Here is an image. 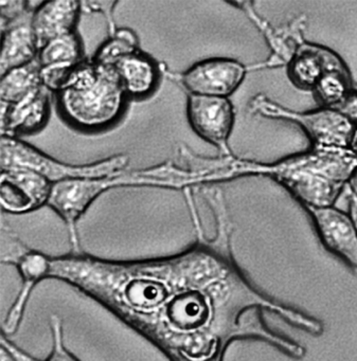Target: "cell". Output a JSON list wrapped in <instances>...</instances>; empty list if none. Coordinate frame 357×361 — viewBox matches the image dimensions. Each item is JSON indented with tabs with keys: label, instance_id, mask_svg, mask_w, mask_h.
I'll use <instances>...</instances> for the list:
<instances>
[{
	"label": "cell",
	"instance_id": "cell-1",
	"mask_svg": "<svg viewBox=\"0 0 357 361\" xmlns=\"http://www.w3.org/2000/svg\"><path fill=\"white\" fill-rule=\"evenodd\" d=\"M214 240L170 257L114 261L84 253L50 257L48 279L100 304L170 361L224 358L234 340L260 338L287 352L291 342L262 322L260 308L294 325L302 314L264 297L236 266L229 217L217 219Z\"/></svg>",
	"mask_w": 357,
	"mask_h": 361
},
{
	"label": "cell",
	"instance_id": "cell-2",
	"mask_svg": "<svg viewBox=\"0 0 357 361\" xmlns=\"http://www.w3.org/2000/svg\"><path fill=\"white\" fill-rule=\"evenodd\" d=\"M357 172V158L351 149H315L272 162L226 158L225 180L261 176L284 188L302 208L336 206Z\"/></svg>",
	"mask_w": 357,
	"mask_h": 361
},
{
	"label": "cell",
	"instance_id": "cell-3",
	"mask_svg": "<svg viewBox=\"0 0 357 361\" xmlns=\"http://www.w3.org/2000/svg\"><path fill=\"white\" fill-rule=\"evenodd\" d=\"M59 94L65 119L84 130H99L115 123L124 109L126 90L113 66L82 63Z\"/></svg>",
	"mask_w": 357,
	"mask_h": 361
},
{
	"label": "cell",
	"instance_id": "cell-4",
	"mask_svg": "<svg viewBox=\"0 0 357 361\" xmlns=\"http://www.w3.org/2000/svg\"><path fill=\"white\" fill-rule=\"evenodd\" d=\"M248 109L253 115L299 126L315 149H351L357 128L338 109L320 106L313 111H294L263 94L253 97Z\"/></svg>",
	"mask_w": 357,
	"mask_h": 361
},
{
	"label": "cell",
	"instance_id": "cell-5",
	"mask_svg": "<svg viewBox=\"0 0 357 361\" xmlns=\"http://www.w3.org/2000/svg\"><path fill=\"white\" fill-rule=\"evenodd\" d=\"M128 156L118 155L90 166H67L18 139L1 136V171L8 169L33 171L52 183L65 179L118 176L128 166Z\"/></svg>",
	"mask_w": 357,
	"mask_h": 361
},
{
	"label": "cell",
	"instance_id": "cell-6",
	"mask_svg": "<svg viewBox=\"0 0 357 361\" xmlns=\"http://www.w3.org/2000/svg\"><path fill=\"white\" fill-rule=\"evenodd\" d=\"M128 175L105 177V178L65 179L52 183L47 204L52 207L66 223L68 228L73 253H80L77 221L92 200L113 185H130Z\"/></svg>",
	"mask_w": 357,
	"mask_h": 361
},
{
	"label": "cell",
	"instance_id": "cell-7",
	"mask_svg": "<svg viewBox=\"0 0 357 361\" xmlns=\"http://www.w3.org/2000/svg\"><path fill=\"white\" fill-rule=\"evenodd\" d=\"M1 264L16 266L22 280L18 297L1 323L0 333L9 337L16 335L20 329L33 289L49 276L50 257L40 251L31 250L20 244V240H13L12 247L1 242Z\"/></svg>",
	"mask_w": 357,
	"mask_h": 361
},
{
	"label": "cell",
	"instance_id": "cell-8",
	"mask_svg": "<svg viewBox=\"0 0 357 361\" xmlns=\"http://www.w3.org/2000/svg\"><path fill=\"white\" fill-rule=\"evenodd\" d=\"M253 71L234 59L213 58L202 61L181 75L190 94L229 98Z\"/></svg>",
	"mask_w": 357,
	"mask_h": 361
},
{
	"label": "cell",
	"instance_id": "cell-9",
	"mask_svg": "<svg viewBox=\"0 0 357 361\" xmlns=\"http://www.w3.org/2000/svg\"><path fill=\"white\" fill-rule=\"evenodd\" d=\"M188 118L194 132L215 145L221 156H231L228 145L236 122V111L229 98L189 94Z\"/></svg>",
	"mask_w": 357,
	"mask_h": 361
},
{
	"label": "cell",
	"instance_id": "cell-10",
	"mask_svg": "<svg viewBox=\"0 0 357 361\" xmlns=\"http://www.w3.org/2000/svg\"><path fill=\"white\" fill-rule=\"evenodd\" d=\"M245 12L251 23L255 25L262 33L270 50L267 60L253 66V71L280 68L289 64L298 48L306 42L305 30L308 27V16L300 14L282 26H274L260 16L253 7V3H236Z\"/></svg>",
	"mask_w": 357,
	"mask_h": 361
},
{
	"label": "cell",
	"instance_id": "cell-11",
	"mask_svg": "<svg viewBox=\"0 0 357 361\" xmlns=\"http://www.w3.org/2000/svg\"><path fill=\"white\" fill-rule=\"evenodd\" d=\"M52 183L25 169H8L0 175L1 208L13 214L30 212L47 204Z\"/></svg>",
	"mask_w": 357,
	"mask_h": 361
},
{
	"label": "cell",
	"instance_id": "cell-12",
	"mask_svg": "<svg viewBox=\"0 0 357 361\" xmlns=\"http://www.w3.org/2000/svg\"><path fill=\"white\" fill-rule=\"evenodd\" d=\"M323 246L357 270V231L346 211L337 207L304 208Z\"/></svg>",
	"mask_w": 357,
	"mask_h": 361
},
{
	"label": "cell",
	"instance_id": "cell-13",
	"mask_svg": "<svg viewBox=\"0 0 357 361\" xmlns=\"http://www.w3.org/2000/svg\"><path fill=\"white\" fill-rule=\"evenodd\" d=\"M349 71L344 59L331 48L304 42L285 66L289 82L302 92H313L327 73Z\"/></svg>",
	"mask_w": 357,
	"mask_h": 361
},
{
	"label": "cell",
	"instance_id": "cell-14",
	"mask_svg": "<svg viewBox=\"0 0 357 361\" xmlns=\"http://www.w3.org/2000/svg\"><path fill=\"white\" fill-rule=\"evenodd\" d=\"M49 90L40 86L20 102L1 103V136L16 138L41 130L49 115Z\"/></svg>",
	"mask_w": 357,
	"mask_h": 361
},
{
	"label": "cell",
	"instance_id": "cell-15",
	"mask_svg": "<svg viewBox=\"0 0 357 361\" xmlns=\"http://www.w3.org/2000/svg\"><path fill=\"white\" fill-rule=\"evenodd\" d=\"M80 13V3L56 0L43 3L33 13L32 27L41 50L52 39L73 33Z\"/></svg>",
	"mask_w": 357,
	"mask_h": 361
},
{
	"label": "cell",
	"instance_id": "cell-16",
	"mask_svg": "<svg viewBox=\"0 0 357 361\" xmlns=\"http://www.w3.org/2000/svg\"><path fill=\"white\" fill-rule=\"evenodd\" d=\"M26 14L11 23L4 31L0 56V75L18 67L30 64L39 56V46L32 27V18L27 20Z\"/></svg>",
	"mask_w": 357,
	"mask_h": 361
},
{
	"label": "cell",
	"instance_id": "cell-17",
	"mask_svg": "<svg viewBox=\"0 0 357 361\" xmlns=\"http://www.w3.org/2000/svg\"><path fill=\"white\" fill-rule=\"evenodd\" d=\"M117 71L126 94L133 97L147 96L154 92L158 82L155 63L140 52L128 54L116 63Z\"/></svg>",
	"mask_w": 357,
	"mask_h": 361
},
{
	"label": "cell",
	"instance_id": "cell-18",
	"mask_svg": "<svg viewBox=\"0 0 357 361\" xmlns=\"http://www.w3.org/2000/svg\"><path fill=\"white\" fill-rule=\"evenodd\" d=\"M41 66L37 60L30 64L12 69L1 75L0 98L1 103L14 104L20 102L33 90L42 86Z\"/></svg>",
	"mask_w": 357,
	"mask_h": 361
},
{
	"label": "cell",
	"instance_id": "cell-19",
	"mask_svg": "<svg viewBox=\"0 0 357 361\" xmlns=\"http://www.w3.org/2000/svg\"><path fill=\"white\" fill-rule=\"evenodd\" d=\"M354 92L350 71L327 73L313 90V96L322 107L337 109Z\"/></svg>",
	"mask_w": 357,
	"mask_h": 361
},
{
	"label": "cell",
	"instance_id": "cell-20",
	"mask_svg": "<svg viewBox=\"0 0 357 361\" xmlns=\"http://www.w3.org/2000/svg\"><path fill=\"white\" fill-rule=\"evenodd\" d=\"M37 62L41 67L58 64H81L82 47L79 37L73 32L52 39L40 50Z\"/></svg>",
	"mask_w": 357,
	"mask_h": 361
},
{
	"label": "cell",
	"instance_id": "cell-21",
	"mask_svg": "<svg viewBox=\"0 0 357 361\" xmlns=\"http://www.w3.org/2000/svg\"><path fill=\"white\" fill-rule=\"evenodd\" d=\"M138 48V39L132 31L128 29L116 32L114 39L103 44L98 50L94 62L104 66H115L118 61L128 54H135Z\"/></svg>",
	"mask_w": 357,
	"mask_h": 361
},
{
	"label": "cell",
	"instance_id": "cell-22",
	"mask_svg": "<svg viewBox=\"0 0 357 361\" xmlns=\"http://www.w3.org/2000/svg\"><path fill=\"white\" fill-rule=\"evenodd\" d=\"M49 326L52 338V350L47 358L41 361H81L65 345L63 320L58 314L50 316Z\"/></svg>",
	"mask_w": 357,
	"mask_h": 361
},
{
	"label": "cell",
	"instance_id": "cell-23",
	"mask_svg": "<svg viewBox=\"0 0 357 361\" xmlns=\"http://www.w3.org/2000/svg\"><path fill=\"white\" fill-rule=\"evenodd\" d=\"M0 360L1 361H41L16 345L8 336L0 333Z\"/></svg>",
	"mask_w": 357,
	"mask_h": 361
},
{
	"label": "cell",
	"instance_id": "cell-24",
	"mask_svg": "<svg viewBox=\"0 0 357 361\" xmlns=\"http://www.w3.org/2000/svg\"><path fill=\"white\" fill-rule=\"evenodd\" d=\"M1 23L8 24L20 20L23 16L28 14L27 12V4L25 1H1Z\"/></svg>",
	"mask_w": 357,
	"mask_h": 361
},
{
	"label": "cell",
	"instance_id": "cell-25",
	"mask_svg": "<svg viewBox=\"0 0 357 361\" xmlns=\"http://www.w3.org/2000/svg\"><path fill=\"white\" fill-rule=\"evenodd\" d=\"M353 124L357 128V92L354 90L344 103L337 107Z\"/></svg>",
	"mask_w": 357,
	"mask_h": 361
},
{
	"label": "cell",
	"instance_id": "cell-26",
	"mask_svg": "<svg viewBox=\"0 0 357 361\" xmlns=\"http://www.w3.org/2000/svg\"><path fill=\"white\" fill-rule=\"evenodd\" d=\"M346 202H348V213L354 224L357 231V196L346 188Z\"/></svg>",
	"mask_w": 357,
	"mask_h": 361
},
{
	"label": "cell",
	"instance_id": "cell-27",
	"mask_svg": "<svg viewBox=\"0 0 357 361\" xmlns=\"http://www.w3.org/2000/svg\"><path fill=\"white\" fill-rule=\"evenodd\" d=\"M349 189L351 190V191L353 192V193L355 194V195L357 196V172L355 173L354 176H353V178L351 179L350 183H349L348 185Z\"/></svg>",
	"mask_w": 357,
	"mask_h": 361
},
{
	"label": "cell",
	"instance_id": "cell-28",
	"mask_svg": "<svg viewBox=\"0 0 357 361\" xmlns=\"http://www.w3.org/2000/svg\"><path fill=\"white\" fill-rule=\"evenodd\" d=\"M351 149H352L353 153L355 154L357 158V128L356 132H355L354 138H353L352 145H351Z\"/></svg>",
	"mask_w": 357,
	"mask_h": 361
},
{
	"label": "cell",
	"instance_id": "cell-29",
	"mask_svg": "<svg viewBox=\"0 0 357 361\" xmlns=\"http://www.w3.org/2000/svg\"><path fill=\"white\" fill-rule=\"evenodd\" d=\"M181 361H185V360H181ZM210 361H224V358L213 359V360H210Z\"/></svg>",
	"mask_w": 357,
	"mask_h": 361
}]
</instances>
